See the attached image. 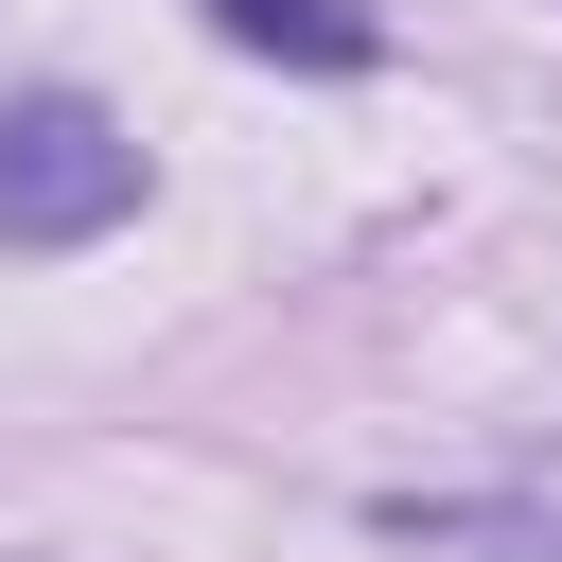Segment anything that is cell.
<instances>
[{
	"mask_svg": "<svg viewBox=\"0 0 562 562\" xmlns=\"http://www.w3.org/2000/svg\"><path fill=\"white\" fill-rule=\"evenodd\" d=\"M140 211V140L88 105V88H35V105H0V246L18 263H53V246H105Z\"/></svg>",
	"mask_w": 562,
	"mask_h": 562,
	"instance_id": "1",
	"label": "cell"
},
{
	"mask_svg": "<svg viewBox=\"0 0 562 562\" xmlns=\"http://www.w3.org/2000/svg\"><path fill=\"white\" fill-rule=\"evenodd\" d=\"M211 35H228V53H299V70H369V53H386L351 0H211Z\"/></svg>",
	"mask_w": 562,
	"mask_h": 562,
	"instance_id": "2",
	"label": "cell"
}]
</instances>
